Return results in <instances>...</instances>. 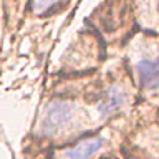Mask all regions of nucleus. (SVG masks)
Here are the masks:
<instances>
[{"mask_svg":"<svg viewBox=\"0 0 159 159\" xmlns=\"http://www.w3.org/2000/svg\"><path fill=\"white\" fill-rule=\"evenodd\" d=\"M70 116H71V106L68 103H61V101L53 103L43 118V124H42L43 133L45 134L57 133L60 128L65 126V123L70 119Z\"/></svg>","mask_w":159,"mask_h":159,"instance_id":"obj_1","label":"nucleus"},{"mask_svg":"<svg viewBox=\"0 0 159 159\" xmlns=\"http://www.w3.org/2000/svg\"><path fill=\"white\" fill-rule=\"evenodd\" d=\"M138 73L144 88L154 89L159 86V63L152 60H141L138 63Z\"/></svg>","mask_w":159,"mask_h":159,"instance_id":"obj_2","label":"nucleus"},{"mask_svg":"<svg viewBox=\"0 0 159 159\" xmlns=\"http://www.w3.org/2000/svg\"><path fill=\"white\" fill-rule=\"evenodd\" d=\"M103 139L101 138H86L81 139L76 146H75L71 151H68V157L70 159H88L89 156H93L96 151H99L103 146Z\"/></svg>","mask_w":159,"mask_h":159,"instance_id":"obj_3","label":"nucleus"},{"mask_svg":"<svg viewBox=\"0 0 159 159\" xmlns=\"http://www.w3.org/2000/svg\"><path fill=\"white\" fill-rule=\"evenodd\" d=\"M121 103H123V94H121V91H119L116 86H114V88H111V91L108 93V99L101 104L99 109H101L103 114H109L116 108L121 106Z\"/></svg>","mask_w":159,"mask_h":159,"instance_id":"obj_4","label":"nucleus"},{"mask_svg":"<svg viewBox=\"0 0 159 159\" xmlns=\"http://www.w3.org/2000/svg\"><path fill=\"white\" fill-rule=\"evenodd\" d=\"M58 0H32V7L35 13H42L45 10H48L53 3H57Z\"/></svg>","mask_w":159,"mask_h":159,"instance_id":"obj_5","label":"nucleus"}]
</instances>
